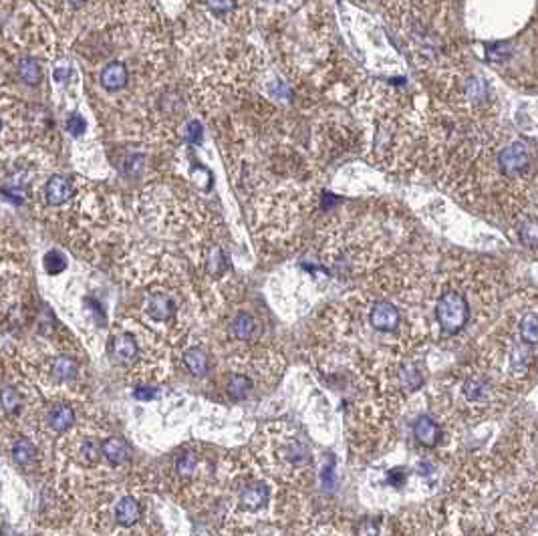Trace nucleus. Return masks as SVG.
<instances>
[{"label": "nucleus", "mask_w": 538, "mask_h": 536, "mask_svg": "<svg viewBox=\"0 0 538 536\" xmlns=\"http://www.w3.org/2000/svg\"><path fill=\"white\" fill-rule=\"evenodd\" d=\"M438 323L443 333H457L470 319V305L466 296L460 293H446L438 303Z\"/></svg>", "instance_id": "1"}, {"label": "nucleus", "mask_w": 538, "mask_h": 536, "mask_svg": "<svg viewBox=\"0 0 538 536\" xmlns=\"http://www.w3.org/2000/svg\"><path fill=\"white\" fill-rule=\"evenodd\" d=\"M528 162H530L528 149H526V146L520 144V142H516V144L506 147L504 151H500V158H498V163H500L502 172L508 174V176L520 174L522 170L528 167Z\"/></svg>", "instance_id": "2"}, {"label": "nucleus", "mask_w": 538, "mask_h": 536, "mask_svg": "<svg viewBox=\"0 0 538 536\" xmlns=\"http://www.w3.org/2000/svg\"><path fill=\"white\" fill-rule=\"evenodd\" d=\"M369 321H371V325L377 331L392 333L399 325V310L395 309L392 303H385V301L377 303L373 310H371V315H369Z\"/></svg>", "instance_id": "3"}, {"label": "nucleus", "mask_w": 538, "mask_h": 536, "mask_svg": "<svg viewBox=\"0 0 538 536\" xmlns=\"http://www.w3.org/2000/svg\"><path fill=\"white\" fill-rule=\"evenodd\" d=\"M127 79H130L127 67L123 65V63H119V61H113V63L103 67V71H101V75H99L101 87L107 89V91H119V89H123V87L127 85Z\"/></svg>", "instance_id": "4"}, {"label": "nucleus", "mask_w": 538, "mask_h": 536, "mask_svg": "<svg viewBox=\"0 0 538 536\" xmlns=\"http://www.w3.org/2000/svg\"><path fill=\"white\" fill-rule=\"evenodd\" d=\"M413 436H415V439H418L422 446L432 448V446H436L438 439H440V427H438V423L434 422L429 415H422V418H418L415 423H413Z\"/></svg>", "instance_id": "5"}, {"label": "nucleus", "mask_w": 538, "mask_h": 536, "mask_svg": "<svg viewBox=\"0 0 538 536\" xmlns=\"http://www.w3.org/2000/svg\"><path fill=\"white\" fill-rule=\"evenodd\" d=\"M73 195V186L65 176H53L47 184V200L53 206H61Z\"/></svg>", "instance_id": "6"}, {"label": "nucleus", "mask_w": 538, "mask_h": 536, "mask_svg": "<svg viewBox=\"0 0 538 536\" xmlns=\"http://www.w3.org/2000/svg\"><path fill=\"white\" fill-rule=\"evenodd\" d=\"M147 315L151 317V319H156V321H167L172 315H174V310H176V305H174V301L167 296V294H153L149 301H147Z\"/></svg>", "instance_id": "7"}, {"label": "nucleus", "mask_w": 538, "mask_h": 536, "mask_svg": "<svg viewBox=\"0 0 538 536\" xmlns=\"http://www.w3.org/2000/svg\"><path fill=\"white\" fill-rule=\"evenodd\" d=\"M139 516H142V508H139V502L135 498L125 496V498L119 500L117 508H115V518H117L119 524L131 526V524H135L139 520Z\"/></svg>", "instance_id": "8"}, {"label": "nucleus", "mask_w": 538, "mask_h": 536, "mask_svg": "<svg viewBox=\"0 0 538 536\" xmlns=\"http://www.w3.org/2000/svg\"><path fill=\"white\" fill-rule=\"evenodd\" d=\"M101 452H103V455H105L113 466H119V464L127 462V458H130L127 444L121 438H109L107 441H103Z\"/></svg>", "instance_id": "9"}, {"label": "nucleus", "mask_w": 538, "mask_h": 536, "mask_svg": "<svg viewBox=\"0 0 538 536\" xmlns=\"http://www.w3.org/2000/svg\"><path fill=\"white\" fill-rule=\"evenodd\" d=\"M137 355V343L130 333H121L113 339V357L119 363H127Z\"/></svg>", "instance_id": "10"}, {"label": "nucleus", "mask_w": 538, "mask_h": 536, "mask_svg": "<svg viewBox=\"0 0 538 536\" xmlns=\"http://www.w3.org/2000/svg\"><path fill=\"white\" fill-rule=\"evenodd\" d=\"M17 73L18 77H20V81L27 83V85H39L41 79H43L41 65H39V61L33 59V57H22V59L18 61Z\"/></svg>", "instance_id": "11"}, {"label": "nucleus", "mask_w": 538, "mask_h": 536, "mask_svg": "<svg viewBox=\"0 0 538 536\" xmlns=\"http://www.w3.org/2000/svg\"><path fill=\"white\" fill-rule=\"evenodd\" d=\"M268 502V490L262 484H254V486H248L240 494V504L244 506L246 510H258L264 504Z\"/></svg>", "instance_id": "12"}, {"label": "nucleus", "mask_w": 538, "mask_h": 536, "mask_svg": "<svg viewBox=\"0 0 538 536\" xmlns=\"http://www.w3.org/2000/svg\"><path fill=\"white\" fill-rule=\"evenodd\" d=\"M75 423V411L67 406H57L50 409L49 425L55 432H65Z\"/></svg>", "instance_id": "13"}, {"label": "nucleus", "mask_w": 538, "mask_h": 536, "mask_svg": "<svg viewBox=\"0 0 538 536\" xmlns=\"http://www.w3.org/2000/svg\"><path fill=\"white\" fill-rule=\"evenodd\" d=\"M184 361H186L188 369L194 375H198V377H204V375L208 373V355L200 347H194V349L186 351Z\"/></svg>", "instance_id": "14"}, {"label": "nucleus", "mask_w": 538, "mask_h": 536, "mask_svg": "<svg viewBox=\"0 0 538 536\" xmlns=\"http://www.w3.org/2000/svg\"><path fill=\"white\" fill-rule=\"evenodd\" d=\"M232 333L238 337V339H250L254 333H256V323H254V319L248 315V312H240L234 321H232Z\"/></svg>", "instance_id": "15"}, {"label": "nucleus", "mask_w": 538, "mask_h": 536, "mask_svg": "<svg viewBox=\"0 0 538 536\" xmlns=\"http://www.w3.org/2000/svg\"><path fill=\"white\" fill-rule=\"evenodd\" d=\"M50 373L55 375L57 379H73V377H77L79 373V365H77V361H73V359L69 357H59L53 361V367H50Z\"/></svg>", "instance_id": "16"}, {"label": "nucleus", "mask_w": 538, "mask_h": 536, "mask_svg": "<svg viewBox=\"0 0 538 536\" xmlns=\"http://www.w3.org/2000/svg\"><path fill=\"white\" fill-rule=\"evenodd\" d=\"M399 383L406 391H415L424 385V375L415 365H406L399 371Z\"/></svg>", "instance_id": "17"}, {"label": "nucleus", "mask_w": 538, "mask_h": 536, "mask_svg": "<svg viewBox=\"0 0 538 536\" xmlns=\"http://www.w3.org/2000/svg\"><path fill=\"white\" fill-rule=\"evenodd\" d=\"M464 395L470 401H482L488 397V383L482 377H470L464 383Z\"/></svg>", "instance_id": "18"}, {"label": "nucleus", "mask_w": 538, "mask_h": 536, "mask_svg": "<svg viewBox=\"0 0 538 536\" xmlns=\"http://www.w3.org/2000/svg\"><path fill=\"white\" fill-rule=\"evenodd\" d=\"M36 455V448L29 439H18L13 448V458L17 460L18 464H31Z\"/></svg>", "instance_id": "19"}, {"label": "nucleus", "mask_w": 538, "mask_h": 536, "mask_svg": "<svg viewBox=\"0 0 538 536\" xmlns=\"http://www.w3.org/2000/svg\"><path fill=\"white\" fill-rule=\"evenodd\" d=\"M22 404V397L15 387H4L0 391V407L6 411V413H15L18 411V407Z\"/></svg>", "instance_id": "20"}, {"label": "nucleus", "mask_w": 538, "mask_h": 536, "mask_svg": "<svg viewBox=\"0 0 538 536\" xmlns=\"http://www.w3.org/2000/svg\"><path fill=\"white\" fill-rule=\"evenodd\" d=\"M520 337L526 343L538 341V315L528 312L520 323Z\"/></svg>", "instance_id": "21"}, {"label": "nucleus", "mask_w": 538, "mask_h": 536, "mask_svg": "<svg viewBox=\"0 0 538 536\" xmlns=\"http://www.w3.org/2000/svg\"><path fill=\"white\" fill-rule=\"evenodd\" d=\"M250 390H252V381L248 377H244V375H234L228 381V393L230 397H234V399L244 397Z\"/></svg>", "instance_id": "22"}, {"label": "nucleus", "mask_w": 538, "mask_h": 536, "mask_svg": "<svg viewBox=\"0 0 538 536\" xmlns=\"http://www.w3.org/2000/svg\"><path fill=\"white\" fill-rule=\"evenodd\" d=\"M67 259L59 250H49V252L45 254V270H47L49 275H59V273H63Z\"/></svg>", "instance_id": "23"}, {"label": "nucleus", "mask_w": 538, "mask_h": 536, "mask_svg": "<svg viewBox=\"0 0 538 536\" xmlns=\"http://www.w3.org/2000/svg\"><path fill=\"white\" fill-rule=\"evenodd\" d=\"M196 466H198L196 454L188 452V454L179 455V460L176 462V472H178L179 476H192L194 470H196Z\"/></svg>", "instance_id": "24"}, {"label": "nucleus", "mask_w": 538, "mask_h": 536, "mask_svg": "<svg viewBox=\"0 0 538 536\" xmlns=\"http://www.w3.org/2000/svg\"><path fill=\"white\" fill-rule=\"evenodd\" d=\"M520 238H522V242L526 244V246H530V248H537L538 246V224L537 222H528V224H524V226H522Z\"/></svg>", "instance_id": "25"}, {"label": "nucleus", "mask_w": 538, "mask_h": 536, "mask_svg": "<svg viewBox=\"0 0 538 536\" xmlns=\"http://www.w3.org/2000/svg\"><path fill=\"white\" fill-rule=\"evenodd\" d=\"M214 15H228L236 8V0H206Z\"/></svg>", "instance_id": "26"}, {"label": "nucleus", "mask_w": 538, "mask_h": 536, "mask_svg": "<svg viewBox=\"0 0 538 536\" xmlns=\"http://www.w3.org/2000/svg\"><path fill=\"white\" fill-rule=\"evenodd\" d=\"M67 131L71 133V135H75V137H79L85 128H87V123H85V119H83L79 114H71L67 117V123H65Z\"/></svg>", "instance_id": "27"}, {"label": "nucleus", "mask_w": 538, "mask_h": 536, "mask_svg": "<svg viewBox=\"0 0 538 536\" xmlns=\"http://www.w3.org/2000/svg\"><path fill=\"white\" fill-rule=\"evenodd\" d=\"M186 142L188 144H200L202 142V135H204V128H202V123L200 121H190L188 125H186Z\"/></svg>", "instance_id": "28"}, {"label": "nucleus", "mask_w": 538, "mask_h": 536, "mask_svg": "<svg viewBox=\"0 0 538 536\" xmlns=\"http://www.w3.org/2000/svg\"><path fill=\"white\" fill-rule=\"evenodd\" d=\"M510 55V47L506 45V43H494L492 47L488 49V59H492V61H504L506 57Z\"/></svg>", "instance_id": "29"}, {"label": "nucleus", "mask_w": 538, "mask_h": 536, "mask_svg": "<svg viewBox=\"0 0 538 536\" xmlns=\"http://www.w3.org/2000/svg\"><path fill=\"white\" fill-rule=\"evenodd\" d=\"M144 167V156H131L125 162V174L130 176H137Z\"/></svg>", "instance_id": "30"}, {"label": "nucleus", "mask_w": 538, "mask_h": 536, "mask_svg": "<svg viewBox=\"0 0 538 536\" xmlns=\"http://www.w3.org/2000/svg\"><path fill=\"white\" fill-rule=\"evenodd\" d=\"M99 452H101V448H99L95 441H85L81 448V454L83 458H87L89 462H95L99 458Z\"/></svg>", "instance_id": "31"}, {"label": "nucleus", "mask_w": 538, "mask_h": 536, "mask_svg": "<svg viewBox=\"0 0 538 536\" xmlns=\"http://www.w3.org/2000/svg\"><path fill=\"white\" fill-rule=\"evenodd\" d=\"M133 395L137 399H153V397H158V390L156 387H137L133 391Z\"/></svg>", "instance_id": "32"}, {"label": "nucleus", "mask_w": 538, "mask_h": 536, "mask_svg": "<svg viewBox=\"0 0 538 536\" xmlns=\"http://www.w3.org/2000/svg\"><path fill=\"white\" fill-rule=\"evenodd\" d=\"M270 89H273V93H275V95H278V97H291V89H289L284 83H280V81L275 83Z\"/></svg>", "instance_id": "33"}, {"label": "nucleus", "mask_w": 538, "mask_h": 536, "mask_svg": "<svg viewBox=\"0 0 538 536\" xmlns=\"http://www.w3.org/2000/svg\"><path fill=\"white\" fill-rule=\"evenodd\" d=\"M69 75H71L69 69H57V71H55V79H57V81H65Z\"/></svg>", "instance_id": "34"}, {"label": "nucleus", "mask_w": 538, "mask_h": 536, "mask_svg": "<svg viewBox=\"0 0 538 536\" xmlns=\"http://www.w3.org/2000/svg\"><path fill=\"white\" fill-rule=\"evenodd\" d=\"M85 2H87V0H69V4H71V6H75V8H77V6H81V4H85Z\"/></svg>", "instance_id": "35"}, {"label": "nucleus", "mask_w": 538, "mask_h": 536, "mask_svg": "<svg viewBox=\"0 0 538 536\" xmlns=\"http://www.w3.org/2000/svg\"><path fill=\"white\" fill-rule=\"evenodd\" d=\"M0 128H2V123H0Z\"/></svg>", "instance_id": "36"}]
</instances>
